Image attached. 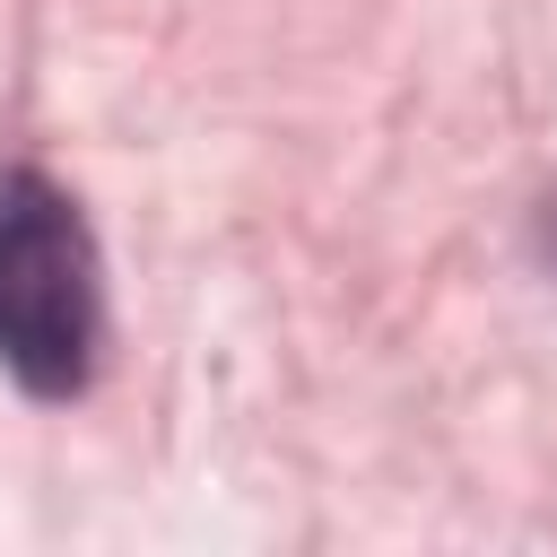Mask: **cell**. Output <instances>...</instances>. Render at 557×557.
<instances>
[{"label": "cell", "mask_w": 557, "mask_h": 557, "mask_svg": "<svg viewBox=\"0 0 557 557\" xmlns=\"http://www.w3.org/2000/svg\"><path fill=\"white\" fill-rule=\"evenodd\" d=\"M96 339H104V270L78 200L35 165L0 174V366L26 392L70 400L96 374Z\"/></svg>", "instance_id": "6da1fadb"}, {"label": "cell", "mask_w": 557, "mask_h": 557, "mask_svg": "<svg viewBox=\"0 0 557 557\" xmlns=\"http://www.w3.org/2000/svg\"><path fill=\"white\" fill-rule=\"evenodd\" d=\"M548 235H557V226H548Z\"/></svg>", "instance_id": "7a4b0ae2"}]
</instances>
